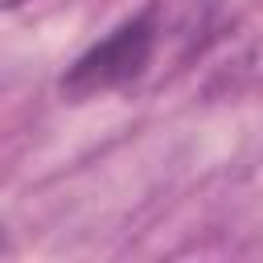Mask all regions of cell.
<instances>
[{"label":"cell","mask_w":263,"mask_h":263,"mask_svg":"<svg viewBox=\"0 0 263 263\" xmlns=\"http://www.w3.org/2000/svg\"><path fill=\"white\" fill-rule=\"evenodd\" d=\"M21 4H25V0H4V8H8V12H12V8H21Z\"/></svg>","instance_id":"cell-2"},{"label":"cell","mask_w":263,"mask_h":263,"mask_svg":"<svg viewBox=\"0 0 263 263\" xmlns=\"http://www.w3.org/2000/svg\"><path fill=\"white\" fill-rule=\"evenodd\" d=\"M214 0H148L66 66L58 95L66 103H86L144 86L160 70V62L185 66L205 49L214 33Z\"/></svg>","instance_id":"cell-1"}]
</instances>
